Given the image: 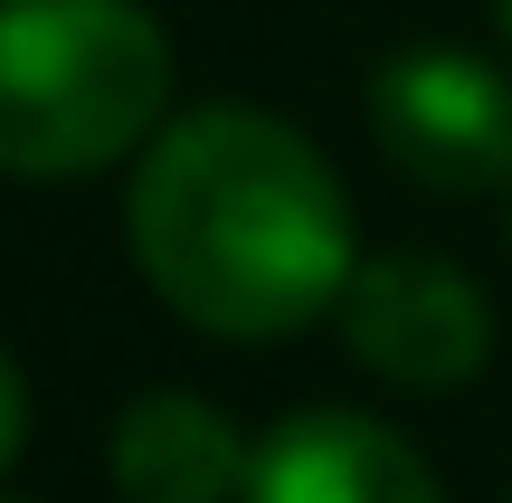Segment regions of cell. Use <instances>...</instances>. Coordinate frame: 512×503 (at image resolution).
<instances>
[{
    "instance_id": "obj_5",
    "label": "cell",
    "mask_w": 512,
    "mask_h": 503,
    "mask_svg": "<svg viewBox=\"0 0 512 503\" xmlns=\"http://www.w3.org/2000/svg\"><path fill=\"white\" fill-rule=\"evenodd\" d=\"M247 503H446L427 456L361 409H294L256 437Z\"/></svg>"
},
{
    "instance_id": "obj_2",
    "label": "cell",
    "mask_w": 512,
    "mask_h": 503,
    "mask_svg": "<svg viewBox=\"0 0 512 503\" xmlns=\"http://www.w3.org/2000/svg\"><path fill=\"white\" fill-rule=\"evenodd\" d=\"M171 124V38L143 0H0V181H86Z\"/></svg>"
},
{
    "instance_id": "obj_4",
    "label": "cell",
    "mask_w": 512,
    "mask_h": 503,
    "mask_svg": "<svg viewBox=\"0 0 512 503\" xmlns=\"http://www.w3.org/2000/svg\"><path fill=\"white\" fill-rule=\"evenodd\" d=\"M332 323H342L351 361L370 380H389V390H465L494 361V304H484V285L446 257H418V247L361 257L342 304H332Z\"/></svg>"
},
{
    "instance_id": "obj_3",
    "label": "cell",
    "mask_w": 512,
    "mask_h": 503,
    "mask_svg": "<svg viewBox=\"0 0 512 503\" xmlns=\"http://www.w3.org/2000/svg\"><path fill=\"white\" fill-rule=\"evenodd\" d=\"M370 133L408 181L475 200L512 190V76L465 48H399L370 76Z\"/></svg>"
},
{
    "instance_id": "obj_8",
    "label": "cell",
    "mask_w": 512,
    "mask_h": 503,
    "mask_svg": "<svg viewBox=\"0 0 512 503\" xmlns=\"http://www.w3.org/2000/svg\"><path fill=\"white\" fill-rule=\"evenodd\" d=\"M494 29H503V57H512V0H494Z\"/></svg>"
},
{
    "instance_id": "obj_6",
    "label": "cell",
    "mask_w": 512,
    "mask_h": 503,
    "mask_svg": "<svg viewBox=\"0 0 512 503\" xmlns=\"http://www.w3.org/2000/svg\"><path fill=\"white\" fill-rule=\"evenodd\" d=\"M256 447L200 390H143L114 418V494L124 503H247Z\"/></svg>"
},
{
    "instance_id": "obj_1",
    "label": "cell",
    "mask_w": 512,
    "mask_h": 503,
    "mask_svg": "<svg viewBox=\"0 0 512 503\" xmlns=\"http://www.w3.org/2000/svg\"><path fill=\"white\" fill-rule=\"evenodd\" d=\"M124 238L152 295L219 342L323 323L361 266L332 162L256 105H190L133 152Z\"/></svg>"
},
{
    "instance_id": "obj_7",
    "label": "cell",
    "mask_w": 512,
    "mask_h": 503,
    "mask_svg": "<svg viewBox=\"0 0 512 503\" xmlns=\"http://www.w3.org/2000/svg\"><path fill=\"white\" fill-rule=\"evenodd\" d=\"M19 437H29V380H19V361L0 352V466L19 456Z\"/></svg>"
}]
</instances>
